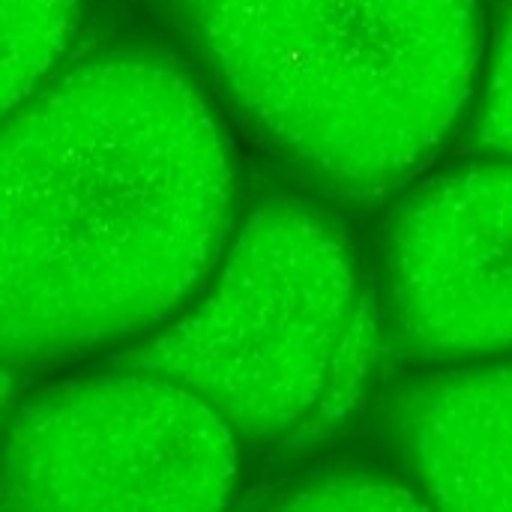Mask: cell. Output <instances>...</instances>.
Here are the masks:
<instances>
[{"label":"cell","mask_w":512,"mask_h":512,"mask_svg":"<svg viewBox=\"0 0 512 512\" xmlns=\"http://www.w3.org/2000/svg\"><path fill=\"white\" fill-rule=\"evenodd\" d=\"M3 117V360L117 357L189 306L228 243V117L186 63L129 42Z\"/></svg>","instance_id":"6da1fadb"},{"label":"cell","mask_w":512,"mask_h":512,"mask_svg":"<svg viewBox=\"0 0 512 512\" xmlns=\"http://www.w3.org/2000/svg\"><path fill=\"white\" fill-rule=\"evenodd\" d=\"M225 117L315 195L381 201L471 114L483 0H177Z\"/></svg>","instance_id":"7a4b0ae2"},{"label":"cell","mask_w":512,"mask_h":512,"mask_svg":"<svg viewBox=\"0 0 512 512\" xmlns=\"http://www.w3.org/2000/svg\"><path fill=\"white\" fill-rule=\"evenodd\" d=\"M375 285L348 222L318 198L246 204L201 291L165 327L108 357L198 393L243 444L342 417L366 381Z\"/></svg>","instance_id":"3957f363"},{"label":"cell","mask_w":512,"mask_h":512,"mask_svg":"<svg viewBox=\"0 0 512 512\" xmlns=\"http://www.w3.org/2000/svg\"><path fill=\"white\" fill-rule=\"evenodd\" d=\"M240 477L243 441L198 393L114 360L33 390L6 426L9 510H219Z\"/></svg>","instance_id":"277c9868"},{"label":"cell","mask_w":512,"mask_h":512,"mask_svg":"<svg viewBox=\"0 0 512 512\" xmlns=\"http://www.w3.org/2000/svg\"><path fill=\"white\" fill-rule=\"evenodd\" d=\"M381 333L408 357H512V156L423 171L384 216L375 255Z\"/></svg>","instance_id":"5b68a950"},{"label":"cell","mask_w":512,"mask_h":512,"mask_svg":"<svg viewBox=\"0 0 512 512\" xmlns=\"http://www.w3.org/2000/svg\"><path fill=\"white\" fill-rule=\"evenodd\" d=\"M402 477L438 510H512V357L405 384L387 414Z\"/></svg>","instance_id":"8992f818"},{"label":"cell","mask_w":512,"mask_h":512,"mask_svg":"<svg viewBox=\"0 0 512 512\" xmlns=\"http://www.w3.org/2000/svg\"><path fill=\"white\" fill-rule=\"evenodd\" d=\"M81 0H3V114L69 63Z\"/></svg>","instance_id":"52a82bcc"},{"label":"cell","mask_w":512,"mask_h":512,"mask_svg":"<svg viewBox=\"0 0 512 512\" xmlns=\"http://www.w3.org/2000/svg\"><path fill=\"white\" fill-rule=\"evenodd\" d=\"M252 504L279 510H429L405 477L351 465L315 468L279 483L264 498H252Z\"/></svg>","instance_id":"ba28073f"},{"label":"cell","mask_w":512,"mask_h":512,"mask_svg":"<svg viewBox=\"0 0 512 512\" xmlns=\"http://www.w3.org/2000/svg\"><path fill=\"white\" fill-rule=\"evenodd\" d=\"M468 141L477 153L512 156V0H498L486 18Z\"/></svg>","instance_id":"9c48e42d"}]
</instances>
